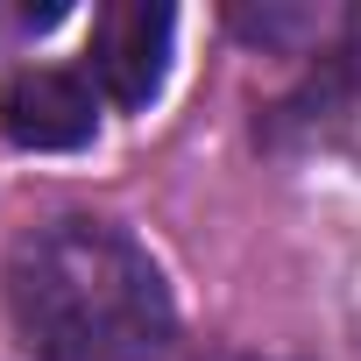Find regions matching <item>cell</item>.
<instances>
[{
	"label": "cell",
	"mask_w": 361,
	"mask_h": 361,
	"mask_svg": "<svg viewBox=\"0 0 361 361\" xmlns=\"http://www.w3.org/2000/svg\"><path fill=\"white\" fill-rule=\"evenodd\" d=\"M8 312L36 361H177L163 269L114 220H50L8 255Z\"/></svg>",
	"instance_id": "1"
},
{
	"label": "cell",
	"mask_w": 361,
	"mask_h": 361,
	"mask_svg": "<svg viewBox=\"0 0 361 361\" xmlns=\"http://www.w3.org/2000/svg\"><path fill=\"white\" fill-rule=\"evenodd\" d=\"M269 142L361 156V43H340L305 71V85L269 114Z\"/></svg>",
	"instance_id": "2"
},
{
	"label": "cell",
	"mask_w": 361,
	"mask_h": 361,
	"mask_svg": "<svg viewBox=\"0 0 361 361\" xmlns=\"http://www.w3.org/2000/svg\"><path fill=\"white\" fill-rule=\"evenodd\" d=\"M170 36H177V15L156 8V0H114L92 29V78L114 106H149L163 92V71H170Z\"/></svg>",
	"instance_id": "3"
},
{
	"label": "cell",
	"mask_w": 361,
	"mask_h": 361,
	"mask_svg": "<svg viewBox=\"0 0 361 361\" xmlns=\"http://www.w3.org/2000/svg\"><path fill=\"white\" fill-rule=\"evenodd\" d=\"M99 128V99L78 71H15L0 92V135L15 149H85Z\"/></svg>",
	"instance_id": "4"
}]
</instances>
